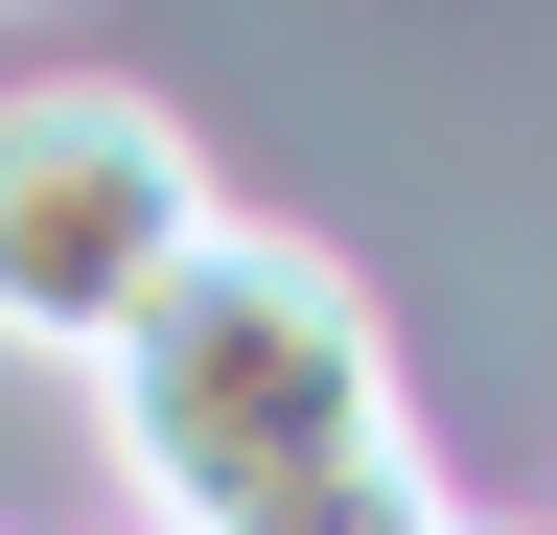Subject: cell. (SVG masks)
I'll use <instances>...</instances> for the list:
<instances>
[{"label":"cell","instance_id":"6da1fadb","mask_svg":"<svg viewBox=\"0 0 557 535\" xmlns=\"http://www.w3.org/2000/svg\"><path fill=\"white\" fill-rule=\"evenodd\" d=\"M94 396H116V465H139L163 535H465L442 442H418V396H395L372 280L302 256V233L209 210V256L94 350Z\"/></svg>","mask_w":557,"mask_h":535},{"label":"cell","instance_id":"7a4b0ae2","mask_svg":"<svg viewBox=\"0 0 557 535\" xmlns=\"http://www.w3.org/2000/svg\"><path fill=\"white\" fill-rule=\"evenodd\" d=\"M186 256H209V163H186L163 94H116V71L0 94V350H70V373H94Z\"/></svg>","mask_w":557,"mask_h":535}]
</instances>
